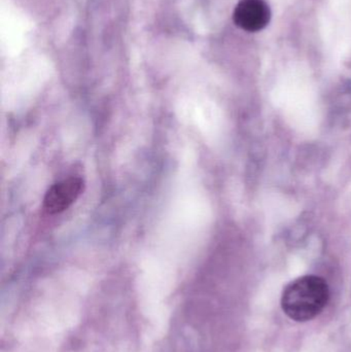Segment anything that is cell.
I'll return each mask as SVG.
<instances>
[{"mask_svg":"<svg viewBox=\"0 0 351 352\" xmlns=\"http://www.w3.org/2000/svg\"><path fill=\"white\" fill-rule=\"evenodd\" d=\"M235 24L247 32L263 30L271 19V10L264 0H240L233 14Z\"/></svg>","mask_w":351,"mask_h":352,"instance_id":"2","label":"cell"},{"mask_svg":"<svg viewBox=\"0 0 351 352\" xmlns=\"http://www.w3.org/2000/svg\"><path fill=\"white\" fill-rule=\"evenodd\" d=\"M84 182L80 177H69L52 186L45 196V210L52 214L66 210L82 192Z\"/></svg>","mask_w":351,"mask_h":352,"instance_id":"3","label":"cell"},{"mask_svg":"<svg viewBox=\"0 0 351 352\" xmlns=\"http://www.w3.org/2000/svg\"><path fill=\"white\" fill-rule=\"evenodd\" d=\"M329 299L327 281L317 275H305L284 287L280 304L282 311L290 320L306 322L323 312Z\"/></svg>","mask_w":351,"mask_h":352,"instance_id":"1","label":"cell"}]
</instances>
